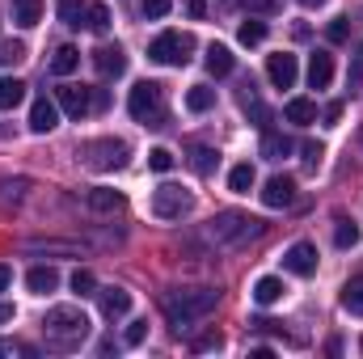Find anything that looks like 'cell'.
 Listing matches in <instances>:
<instances>
[{
    "label": "cell",
    "mask_w": 363,
    "mask_h": 359,
    "mask_svg": "<svg viewBox=\"0 0 363 359\" xmlns=\"http://www.w3.org/2000/svg\"><path fill=\"white\" fill-rule=\"evenodd\" d=\"M93 64H97L101 77H123V72H127V55H123L118 43H101V47L93 51Z\"/></svg>",
    "instance_id": "cell-11"
},
{
    "label": "cell",
    "mask_w": 363,
    "mask_h": 359,
    "mask_svg": "<svg viewBox=\"0 0 363 359\" xmlns=\"http://www.w3.org/2000/svg\"><path fill=\"white\" fill-rule=\"evenodd\" d=\"M342 309L351 317H363V275H355L347 287H342Z\"/></svg>",
    "instance_id": "cell-26"
},
{
    "label": "cell",
    "mask_w": 363,
    "mask_h": 359,
    "mask_svg": "<svg viewBox=\"0 0 363 359\" xmlns=\"http://www.w3.org/2000/svg\"><path fill=\"white\" fill-rule=\"evenodd\" d=\"M207 237L216 245H245L254 237H262V220L245 216V211H220L211 224H207Z\"/></svg>",
    "instance_id": "cell-3"
},
{
    "label": "cell",
    "mask_w": 363,
    "mask_h": 359,
    "mask_svg": "<svg viewBox=\"0 0 363 359\" xmlns=\"http://www.w3.org/2000/svg\"><path fill=\"white\" fill-rule=\"evenodd\" d=\"M233 68H237V55H233L224 43H211V47H207V72H211V77H228Z\"/></svg>",
    "instance_id": "cell-17"
},
{
    "label": "cell",
    "mask_w": 363,
    "mask_h": 359,
    "mask_svg": "<svg viewBox=\"0 0 363 359\" xmlns=\"http://www.w3.org/2000/svg\"><path fill=\"white\" fill-rule=\"evenodd\" d=\"M174 161H178V157H174L169 148H152V153H148V170H157V174H169Z\"/></svg>",
    "instance_id": "cell-34"
},
{
    "label": "cell",
    "mask_w": 363,
    "mask_h": 359,
    "mask_svg": "<svg viewBox=\"0 0 363 359\" xmlns=\"http://www.w3.org/2000/svg\"><path fill=\"white\" fill-rule=\"evenodd\" d=\"M186 13H190V17H203V13H207V0H186Z\"/></svg>",
    "instance_id": "cell-44"
},
{
    "label": "cell",
    "mask_w": 363,
    "mask_h": 359,
    "mask_svg": "<svg viewBox=\"0 0 363 359\" xmlns=\"http://www.w3.org/2000/svg\"><path fill=\"white\" fill-rule=\"evenodd\" d=\"M211 106H216V89H207V85H190V93H186V110L203 114V110H211Z\"/></svg>",
    "instance_id": "cell-29"
},
{
    "label": "cell",
    "mask_w": 363,
    "mask_h": 359,
    "mask_svg": "<svg viewBox=\"0 0 363 359\" xmlns=\"http://www.w3.org/2000/svg\"><path fill=\"white\" fill-rule=\"evenodd\" d=\"M190 207H194V194H190L186 186L165 182V186H157V190H152V211H157L161 220H182Z\"/></svg>",
    "instance_id": "cell-6"
},
{
    "label": "cell",
    "mask_w": 363,
    "mask_h": 359,
    "mask_svg": "<svg viewBox=\"0 0 363 359\" xmlns=\"http://www.w3.org/2000/svg\"><path fill=\"white\" fill-rule=\"evenodd\" d=\"M13 21H17L21 30L38 26V21H43V0H13Z\"/></svg>",
    "instance_id": "cell-20"
},
{
    "label": "cell",
    "mask_w": 363,
    "mask_h": 359,
    "mask_svg": "<svg viewBox=\"0 0 363 359\" xmlns=\"http://www.w3.org/2000/svg\"><path fill=\"white\" fill-rule=\"evenodd\" d=\"M321 157H325L321 144H304V161H308V165H321Z\"/></svg>",
    "instance_id": "cell-41"
},
{
    "label": "cell",
    "mask_w": 363,
    "mask_h": 359,
    "mask_svg": "<svg viewBox=\"0 0 363 359\" xmlns=\"http://www.w3.org/2000/svg\"><path fill=\"white\" fill-rule=\"evenodd\" d=\"M43 326H47V343H51V347H60V351L81 347V343H85V334H89V317H85L81 309H72V304L51 309Z\"/></svg>",
    "instance_id": "cell-2"
},
{
    "label": "cell",
    "mask_w": 363,
    "mask_h": 359,
    "mask_svg": "<svg viewBox=\"0 0 363 359\" xmlns=\"http://www.w3.org/2000/svg\"><path fill=\"white\" fill-rule=\"evenodd\" d=\"M245 114H250V118H254V123H258L262 131L271 127V110H267V106H262V101H258L254 93H245Z\"/></svg>",
    "instance_id": "cell-33"
},
{
    "label": "cell",
    "mask_w": 363,
    "mask_h": 359,
    "mask_svg": "<svg viewBox=\"0 0 363 359\" xmlns=\"http://www.w3.org/2000/svg\"><path fill=\"white\" fill-rule=\"evenodd\" d=\"M85 26H89L93 34H106L110 30V9L106 4H89L85 9Z\"/></svg>",
    "instance_id": "cell-30"
},
{
    "label": "cell",
    "mask_w": 363,
    "mask_h": 359,
    "mask_svg": "<svg viewBox=\"0 0 363 359\" xmlns=\"http://www.w3.org/2000/svg\"><path fill=\"white\" fill-rule=\"evenodd\" d=\"M283 114H287V123L308 127V123H317V101H313V97H291V101L283 106Z\"/></svg>",
    "instance_id": "cell-18"
},
{
    "label": "cell",
    "mask_w": 363,
    "mask_h": 359,
    "mask_svg": "<svg viewBox=\"0 0 363 359\" xmlns=\"http://www.w3.org/2000/svg\"><path fill=\"white\" fill-rule=\"evenodd\" d=\"M93 287H97L93 270H77V275H72V292H77V296H93Z\"/></svg>",
    "instance_id": "cell-36"
},
{
    "label": "cell",
    "mask_w": 363,
    "mask_h": 359,
    "mask_svg": "<svg viewBox=\"0 0 363 359\" xmlns=\"http://www.w3.org/2000/svg\"><path fill=\"white\" fill-rule=\"evenodd\" d=\"M144 338H148V321H131V326H127V334H123V343H127V347H140Z\"/></svg>",
    "instance_id": "cell-38"
},
{
    "label": "cell",
    "mask_w": 363,
    "mask_h": 359,
    "mask_svg": "<svg viewBox=\"0 0 363 359\" xmlns=\"http://www.w3.org/2000/svg\"><path fill=\"white\" fill-rule=\"evenodd\" d=\"M97 300H101V313L114 321V317H123L127 309H131V292H123V287H101L97 292Z\"/></svg>",
    "instance_id": "cell-15"
},
{
    "label": "cell",
    "mask_w": 363,
    "mask_h": 359,
    "mask_svg": "<svg viewBox=\"0 0 363 359\" xmlns=\"http://www.w3.org/2000/svg\"><path fill=\"white\" fill-rule=\"evenodd\" d=\"M127 199L118 194V190H106V186H97V190H89V207L93 211H118Z\"/></svg>",
    "instance_id": "cell-25"
},
{
    "label": "cell",
    "mask_w": 363,
    "mask_h": 359,
    "mask_svg": "<svg viewBox=\"0 0 363 359\" xmlns=\"http://www.w3.org/2000/svg\"><path fill=\"white\" fill-rule=\"evenodd\" d=\"M216 300H220V292H211V287H178V292H165L161 309H165L169 326L182 334L186 326H194L199 317H207L216 309Z\"/></svg>",
    "instance_id": "cell-1"
},
{
    "label": "cell",
    "mask_w": 363,
    "mask_h": 359,
    "mask_svg": "<svg viewBox=\"0 0 363 359\" xmlns=\"http://www.w3.org/2000/svg\"><path fill=\"white\" fill-rule=\"evenodd\" d=\"M338 118H342V101H330V106H325V123H330V127H334V123H338Z\"/></svg>",
    "instance_id": "cell-43"
},
{
    "label": "cell",
    "mask_w": 363,
    "mask_h": 359,
    "mask_svg": "<svg viewBox=\"0 0 363 359\" xmlns=\"http://www.w3.org/2000/svg\"><path fill=\"white\" fill-rule=\"evenodd\" d=\"M262 157L267 161H283V157H291V140L283 136V131H262Z\"/></svg>",
    "instance_id": "cell-19"
},
{
    "label": "cell",
    "mask_w": 363,
    "mask_h": 359,
    "mask_svg": "<svg viewBox=\"0 0 363 359\" xmlns=\"http://www.w3.org/2000/svg\"><path fill=\"white\" fill-rule=\"evenodd\" d=\"M283 267L291 270V275H300V279L317 275V245H308V241H296V245L283 254Z\"/></svg>",
    "instance_id": "cell-10"
},
{
    "label": "cell",
    "mask_w": 363,
    "mask_h": 359,
    "mask_svg": "<svg viewBox=\"0 0 363 359\" xmlns=\"http://www.w3.org/2000/svg\"><path fill=\"white\" fill-rule=\"evenodd\" d=\"M9 283H13V270H9V267H4V263H0V292H4Z\"/></svg>",
    "instance_id": "cell-45"
},
{
    "label": "cell",
    "mask_w": 363,
    "mask_h": 359,
    "mask_svg": "<svg viewBox=\"0 0 363 359\" xmlns=\"http://www.w3.org/2000/svg\"><path fill=\"white\" fill-rule=\"evenodd\" d=\"M334 81V55L330 51H313L308 55V85L313 89H325Z\"/></svg>",
    "instance_id": "cell-14"
},
{
    "label": "cell",
    "mask_w": 363,
    "mask_h": 359,
    "mask_svg": "<svg viewBox=\"0 0 363 359\" xmlns=\"http://www.w3.org/2000/svg\"><path fill=\"white\" fill-rule=\"evenodd\" d=\"M0 321H13V304H4V300H0Z\"/></svg>",
    "instance_id": "cell-47"
},
{
    "label": "cell",
    "mask_w": 363,
    "mask_h": 359,
    "mask_svg": "<svg viewBox=\"0 0 363 359\" xmlns=\"http://www.w3.org/2000/svg\"><path fill=\"white\" fill-rule=\"evenodd\" d=\"M359 347H363V343H359Z\"/></svg>",
    "instance_id": "cell-50"
},
{
    "label": "cell",
    "mask_w": 363,
    "mask_h": 359,
    "mask_svg": "<svg viewBox=\"0 0 363 359\" xmlns=\"http://www.w3.org/2000/svg\"><path fill=\"white\" fill-rule=\"evenodd\" d=\"M334 245H338V250L359 245V224H355V220H347V216H338V220H334Z\"/></svg>",
    "instance_id": "cell-24"
},
{
    "label": "cell",
    "mask_w": 363,
    "mask_h": 359,
    "mask_svg": "<svg viewBox=\"0 0 363 359\" xmlns=\"http://www.w3.org/2000/svg\"><path fill=\"white\" fill-rule=\"evenodd\" d=\"M220 347H224V334H203L194 343V351H220Z\"/></svg>",
    "instance_id": "cell-40"
},
{
    "label": "cell",
    "mask_w": 363,
    "mask_h": 359,
    "mask_svg": "<svg viewBox=\"0 0 363 359\" xmlns=\"http://www.w3.org/2000/svg\"><path fill=\"white\" fill-rule=\"evenodd\" d=\"M359 81H363V47L355 51V68H351V89H359Z\"/></svg>",
    "instance_id": "cell-42"
},
{
    "label": "cell",
    "mask_w": 363,
    "mask_h": 359,
    "mask_svg": "<svg viewBox=\"0 0 363 359\" xmlns=\"http://www.w3.org/2000/svg\"><path fill=\"white\" fill-rule=\"evenodd\" d=\"M300 4H308V9H313V4H321V0H300Z\"/></svg>",
    "instance_id": "cell-48"
},
{
    "label": "cell",
    "mask_w": 363,
    "mask_h": 359,
    "mask_svg": "<svg viewBox=\"0 0 363 359\" xmlns=\"http://www.w3.org/2000/svg\"><path fill=\"white\" fill-rule=\"evenodd\" d=\"M237 38H241V47H258V43L267 38V21L245 17V21H241V30H237Z\"/></svg>",
    "instance_id": "cell-28"
},
{
    "label": "cell",
    "mask_w": 363,
    "mask_h": 359,
    "mask_svg": "<svg viewBox=\"0 0 363 359\" xmlns=\"http://www.w3.org/2000/svg\"><path fill=\"white\" fill-rule=\"evenodd\" d=\"M254 182H258V174H254V165H250V161H241V165H233V170H228V190H237V194H250V190H254Z\"/></svg>",
    "instance_id": "cell-22"
},
{
    "label": "cell",
    "mask_w": 363,
    "mask_h": 359,
    "mask_svg": "<svg viewBox=\"0 0 363 359\" xmlns=\"http://www.w3.org/2000/svg\"><path fill=\"white\" fill-rule=\"evenodd\" d=\"M85 0H60V21L64 26H81V17H85Z\"/></svg>",
    "instance_id": "cell-32"
},
{
    "label": "cell",
    "mask_w": 363,
    "mask_h": 359,
    "mask_svg": "<svg viewBox=\"0 0 363 359\" xmlns=\"http://www.w3.org/2000/svg\"><path fill=\"white\" fill-rule=\"evenodd\" d=\"M77 68H81V51H77V47H60L55 60H51V72H55V77H72Z\"/></svg>",
    "instance_id": "cell-23"
},
{
    "label": "cell",
    "mask_w": 363,
    "mask_h": 359,
    "mask_svg": "<svg viewBox=\"0 0 363 359\" xmlns=\"http://www.w3.org/2000/svg\"><path fill=\"white\" fill-rule=\"evenodd\" d=\"M26 287H30L34 296H51V292L60 287V270L55 267H34L26 275Z\"/></svg>",
    "instance_id": "cell-16"
},
{
    "label": "cell",
    "mask_w": 363,
    "mask_h": 359,
    "mask_svg": "<svg viewBox=\"0 0 363 359\" xmlns=\"http://www.w3.org/2000/svg\"><path fill=\"white\" fill-rule=\"evenodd\" d=\"M267 77H271L274 89H291L296 85V77H300V64H296V55L291 51H279L267 60Z\"/></svg>",
    "instance_id": "cell-8"
},
{
    "label": "cell",
    "mask_w": 363,
    "mask_h": 359,
    "mask_svg": "<svg viewBox=\"0 0 363 359\" xmlns=\"http://www.w3.org/2000/svg\"><path fill=\"white\" fill-rule=\"evenodd\" d=\"M21 97H26V81H17V77H0V110H13Z\"/></svg>",
    "instance_id": "cell-27"
},
{
    "label": "cell",
    "mask_w": 363,
    "mask_h": 359,
    "mask_svg": "<svg viewBox=\"0 0 363 359\" xmlns=\"http://www.w3.org/2000/svg\"><path fill=\"white\" fill-rule=\"evenodd\" d=\"M283 292H287V287H283V279H274V275H262V279L254 283V300H258V304H279Z\"/></svg>",
    "instance_id": "cell-21"
},
{
    "label": "cell",
    "mask_w": 363,
    "mask_h": 359,
    "mask_svg": "<svg viewBox=\"0 0 363 359\" xmlns=\"http://www.w3.org/2000/svg\"><path fill=\"white\" fill-rule=\"evenodd\" d=\"M140 9H144L148 21H157V17H165V13L174 9V0H140Z\"/></svg>",
    "instance_id": "cell-37"
},
{
    "label": "cell",
    "mask_w": 363,
    "mask_h": 359,
    "mask_svg": "<svg viewBox=\"0 0 363 359\" xmlns=\"http://www.w3.org/2000/svg\"><path fill=\"white\" fill-rule=\"evenodd\" d=\"M190 51H194V38L182 34V30H165V34H157V38L148 43V60L161 64V68H182V64H190Z\"/></svg>",
    "instance_id": "cell-4"
},
{
    "label": "cell",
    "mask_w": 363,
    "mask_h": 359,
    "mask_svg": "<svg viewBox=\"0 0 363 359\" xmlns=\"http://www.w3.org/2000/svg\"><path fill=\"white\" fill-rule=\"evenodd\" d=\"M161 106H165V89L157 81H140L131 97H127V110L135 123H148V127H161Z\"/></svg>",
    "instance_id": "cell-5"
},
{
    "label": "cell",
    "mask_w": 363,
    "mask_h": 359,
    "mask_svg": "<svg viewBox=\"0 0 363 359\" xmlns=\"http://www.w3.org/2000/svg\"><path fill=\"white\" fill-rule=\"evenodd\" d=\"M245 4H254V9H262V13H271L274 9V0H245Z\"/></svg>",
    "instance_id": "cell-46"
},
{
    "label": "cell",
    "mask_w": 363,
    "mask_h": 359,
    "mask_svg": "<svg viewBox=\"0 0 363 359\" xmlns=\"http://www.w3.org/2000/svg\"><path fill=\"white\" fill-rule=\"evenodd\" d=\"M325 34H330V43H347V38H351V26H347V17H334Z\"/></svg>",
    "instance_id": "cell-39"
},
{
    "label": "cell",
    "mask_w": 363,
    "mask_h": 359,
    "mask_svg": "<svg viewBox=\"0 0 363 359\" xmlns=\"http://www.w3.org/2000/svg\"><path fill=\"white\" fill-rule=\"evenodd\" d=\"M55 101H60V110H64L68 118H77V123L89 114V106H93V97H89V89H85V85H60Z\"/></svg>",
    "instance_id": "cell-9"
},
{
    "label": "cell",
    "mask_w": 363,
    "mask_h": 359,
    "mask_svg": "<svg viewBox=\"0 0 363 359\" xmlns=\"http://www.w3.org/2000/svg\"><path fill=\"white\" fill-rule=\"evenodd\" d=\"M190 165H194V174H211V170H216V153L203 148V144H194V148H190Z\"/></svg>",
    "instance_id": "cell-31"
},
{
    "label": "cell",
    "mask_w": 363,
    "mask_h": 359,
    "mask_svg": "<svg viewBox=\"0 0 363 359\" xmlns=\"http://www.w3.org/2000/svg\"><path fill=\"white\" fill-rule=\"evenodd\" d=\"M0 355H4V343H0Z\"/></svg>",
    "instance_id": "cell-49"
},
{
    "label": "cell",
    "mask_w": 363,
    "mask_h": 359,
    "mask_svg": "<svg viewBox=\"0 0 363 359\" xmlns=\"http://www.w3.org/2000/svg\"><path fill=\"white\" fill-rule=\"evenodd\" d=\"M291 199H296V178H287V174H274L262 186V203L267 207H291Z\"/></svg>",
    "instance_id": "cell-13"
},
{
    "label": "cell",
    "mask_w": 363,
    "mask_h": 359,
    "mask_svg": "<svg viewBox=\"0 0 363 359\" xmlns=\"http://www.w3.org/2000/svg\"><path fill=\"white\" fill-rule=\"evenodd\" d=\"M81 157L93 170H123L127 165V144L123 140H89L81 148Z\"/></svg>",
    "instance_id": "cell-7"
},
{
    "label": "cell",
    "mask_w": 363,
    "mask_h": 359,
    "mask_svg": "<svg viewBox=\"0 0 363 359\" xmlns=\"http://www.w3.org/2000/svg\"><path fill=\"white\" fill-rule=\"evenodd\" d=\"M55 127H60V101H51V97H38V101L30 106V131L47 136V131H55Z\"/></svg>",
    "instance_id": "cell-12"
},
{
    "label": "cell",
    "mask_w": 363,
    "mask_h": 359,
    "mask_svg": "<svg viewBox=\"0 0 363 359\" xmlns=\"http://www.w3.org/2000/svg\"><path fill=\"white\" fill-rule=\"evenodd\" d=\"M26 60V43H0V68H13Z\"/></svg>",
    "instance_id": "cell-35"
}]
</instances>
